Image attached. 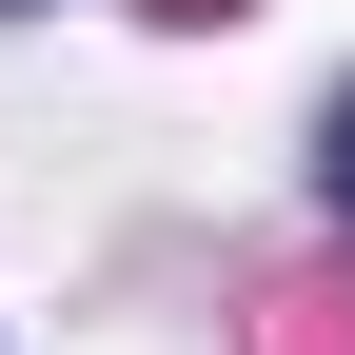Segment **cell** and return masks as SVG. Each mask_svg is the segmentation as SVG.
Returning <instances> with one entry per match:
<instances>
[{"label": "cell", "mask_w": 355, "mask_h": 355, "mask_svg": "<svg viewBox=\"0 0 355 355\" xmlns=\"http://www.w3.org/2000/svg\"><path fill=\"white\" fill-rule=\"evenodd\" d=\"M277 355H355V336H336V296H277Z\"/></svg>", "instance_id": "6da1fadb"}, {"label": "cell", "mask_w": 355, "mask_h": 355, "mask_svg": "<svg viewBox=\"0 0 355 355\" xmlns=\"http://www.w3.org/2000/svg\"><path fill=\"white\" fill-rule=\"evenodd\" d=\"M158 20H237V0H158Z\"/></svg>", "instance_id": "3957f363"}, {"label": "cell", "mask_w": 355, "mask_h": 355, "mask_svg": "<svg viewBox=\"0 0 355 355\" xmlns=\"http://www.w3.org/2000/svg\"><path fill=\"white\" fill-rule=\"evenodd\" d=\"M336 217H355V99H336Z\"/></svg>", "instance_id": "7a4b0ae2"}]
</instances>
